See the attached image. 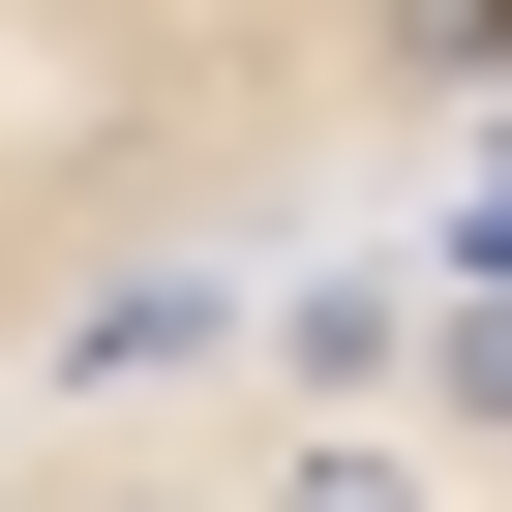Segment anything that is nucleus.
<instances>
[{"instance_id":"3","label":"nucleus","mask_w":512,"mask_h":512,"mask_svg":"<svg viewBox=\"0 0 512 512\" xmlns=\"http://www.w3.org/2000/svg\"><path fill=\"white\" fill-rule=\"evenodd\" d=\"M241 512H452V452H422V422H272Z\"/></svg>"},{"instance_id":"7","label":"nucleus","mask_w":512,"mask_h":512,"mask_svg":"<svg viewBox=\"0 0 512 512\" xmlns=\"http://www.w3.org/2000/svg\"><path fill=\"white\" fill-rule=\"evenodd\" d=\"M0 512H31V482H0Z\"/></svg>"},{"instance_id":"5","label":"nucleus","mask_w":512,"mask_h":512,"mask_svg":"<svg viewBox=\"0 0 512 512\" xmlns=\"http://www.w3.org/2000/svg\"><path fill=\"white\" fill-rule=\"evenodd\" d=\"M91 512H241V482H181V452H151V482H91Z\"/></svg>"},{"instance_id":"6","label":"nucleus","mask_w":512,"mask_h":512,"mask_svg":"<svg viewBox=\"0 0 512 512\" xmlns=\"http://www.w3.org/2000/svg\"><path fill=\"white\" fill-rule=\"evenodd\" d=\"M0 332H31V272H0Z\"/></svg>"},{"instance_id":"1","label":"nucleus","mask_w":512,"mask_h":512,"mask_svg":"<svg viewBox=\"0 0 512 512\" xmlns=\"http://www.w3.org/2000/svg\"><path fill=\"white\" fill-rule=\"evenodd\" d=\"M0 362L91 392V422H151V392H211V362H241V272H211V241H121V272H91V302H31Z\"/></svg>"},{"instance_id":"4","label":"nucleus","mask_w":512,"mask_h":512,"mask_svg":"<svg viewBox=\"0 0 512 512\" xmlns=\"http://www.w3.org/2000/svg\"><path fill=\"white\" fill-rule=\"evenodd\" d=\"M392 422H422V452H512V302H452V332L392 362Z\"/></svg>"},{"instance_id":"2","label":"nucleus","mask_w":512,"mask_h":512,"mask_svg":"<svg viewBox=\"0 0 512 512\" xmlns=\"http://www.w3.org/2000/svg\"><path fill=\"white\" fill-rule=\"evenodd\" d=\"M241 362H272L302 422H392V362H422V332H392V272H302V302H241Z\"/></svg>"}]
</instances>
